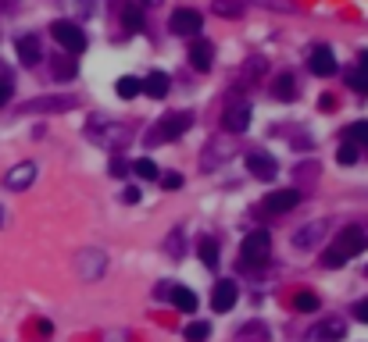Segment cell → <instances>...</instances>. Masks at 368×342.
Returning <instances> with one entry per match:
<instances>
[{
  "label": "cell",
  "instance_id": "1",
  "mask_svg": "<svg viewBox=\"0 0 368 342\" xmlns=\"http://www.w3.org/2000/svg\"><path fill=\"white\" fill-rule=\"evenodd\" d=\"M269 253H272V236L265 232V228H257V232H250L240 243V264L243 267H261L269 260Z\"/></svg>",
  "mask_w": 368,
  "mask_h": 342
},
{
  "label": "cell",
  "instance_id": "2",
  "mask_svg": "<svg viewBox=\"0 0 368 342\" xmlns=\"http://www.w3.org/2000/svg\"><path fill=\"white\" fill-rule=\"evenodd\" d=\"M193 125V114H186V110H176V114H168V118L161 122V125H154L150 129V136H147V146H161V143H168V139H179L186 129Z\"/></svg>",
  "mask_w": 368,
  "mask_h": 342
},
{
  "label": "cell",
  "instance_id": "3",
  "mask_svg": "<svg viewBox=\"0 0 368 342\" xmlns=\"http://www.w3.org/2000/svg\"><path fill=\"white\" fill-rule=\"evenodd\" d=\"M333 250H336L343 260L357 257L361 250H368V228H361V224H347V228H340V236L333 239Z\"/></svg>",
  "mask_w": 368,
  "mask_h": 342
},
{
  "label": "cell",
  "instance_id": "4",
  "mask_svg": "<svg viewBox=\"0 0 368 342\" xmlns=\"http://www.w3.org/2000/svg\"><path fill=\"white\" fill-rule=\"evenodd\" d=\"M129 129L125 125H115V122H108V118H93L90 122V139L97 143V146H122V143H129Z\"/></svg>",
  "mask_w": 368,
  "mask_h": 342
},
{
  "label": "cell",
  "instance_id": "5",
  "mask_svg": "<svg viewBox=\"0 0 368 342\" xmlns=\"http://www.w3.org/2000/svg\"><path fill=\"white\" fill-rule=\"evenodd\" d=\"M50 36H54L68 53H82V50H86V32H82L75 22H65V18L54 22V25H50Z\"/></svg>",
  "mask_w": 368,
  "mask_h": 342
},
{
  "label": "cell",
  "instance_id": "6",
  "mask_svg": "<svg viewBox=\"0 0 368 342\" xmlns=\"http://www.w3.org/2000/svg\"><path fill=\"white\" fill-rule=\"evenodd\" d=\"M247 171H254V179H261V182H272V179L279 175V164H276V157L265 153V150H250V153H247Z\"/></svg>",
  "mask_w": 368,
  "mask_h": 342
},
{
  "label": "cell",
  "instance_id": "7",
  "mask_svg": "<svg viewBox=\"0 0 368 342\" xmlns=\"http://www.w3.org/2000/svg\"><path fill=\"white\" fill-rule=\"evenodd\" d=\"M347 335V321L343 317H326L322 324L311 328V342H340Z\"/></svg>",
  "mask_w": 368,
  "mask_h": 342
},
{
  "label": "cell",
  "instance_id": "8",
  "mask_svg": "<svg viewBox=\"0 0 368 342\" xmlns=\"http://www.w3.org/2000/svg\"><path fill=\"white\" fill-rule=\"evenodd\" d=\"M168 25H172V32H179V36H197L200 25H204V18H200V11H193V8H179Z\"/></svg>",
  "mask_w": 368,
  "mask_h": 342
},
{
  "label": "cell",
  "instance_id": "9",
  "mask_svg": "<svg viewBox=\"0 0 368 342\" xmlns=\"http://www.w3.org/2000/svg\"><path fill=\"white\" fill-rule=\"evenodd\" d=\"M75 107V96H39V100H29L22 103V114H39V110H72Z\"/></svg>",
  "mask_w": 368,
  "mask_h": 342
},
{
  "label": "cell",
  "instance_id": "10",
  "mask_svg": "<svg viewBox=\"0 0 368 342\" xmlns=\"http://www.w3.org/2000/svg\"><path fill=\"white\" fill-rule=\"evenodd\" d=\"M307 65H311V72H314V75L329 79V75L336 72V53H333V46H314V50H311V57H307Z\"/></svg>",
  "mask_w": 368,
  "mask_h": 342
},
{
  "label": "cell",
  "instance_id": "11",
  "mask_svg": "<svg viewBox=\"0 0 368 342\" xmlns=\"http://www.w3.org/2000/svg\"><path fill=\"white\" fill-rule=\"evenodd\" d=\"M32 182H36V164H32V160L15 164V167L8 171V179H4V186H8V189H29Z\"/></svg>",
  "mask_w": 368,
  "mask_h": 342
},
{
  "label": "cell",
  "instance_id": "12",
  "mask_svg": "<svg viewBox=\"0 0 368 342\" xmlns=\"http://www.w3.org/2000/svg\"><path fill=\"white\" fill-rule=\"evenodd\" d=\"M297 203H300V193L297 189H276V193L265 196V210H272V214H286Z\"/></svg>",
  "mask_w": 368,
  "mask_h": 342
},
{
  "label": "cell",
  "instance_id": "13",
  "mask_svg": "<svg viewBox=\"0 0 368 342\" xmlns=\"http://www.w3.org/2000/svg\"><path fill=\"white\" fill-rule=\"evenodd\" d=\"M211 57H215V46L207 43V39H197V43L190 46V65H193L197 72H207V68H211Z\"/></svg>",
  "mask_w": 368,
  "mask_h": 342
},
{
  "label": "cell",
  "instance_id": "14",
  "mask_svg": "<svg viewBox=\"0 0 368 342\" xmlns=\"http://www.w3.org/2000/svg\"><path fill=\"white\" fill-rule=\"evenodd\" d=\"M326 236V221H311V224H304L300 232L293 236V246H300V250H311L314 243H319Z\"/></svg>",
  "mask_w": 368,
  "mask_h": 342
},
{
  "label": "cell",
  "instance_id": "15",
  "mask_svg": "<svg viewBox=\"0 0 368 342\" xmlns=\"http://www.w3.org/2000/svg\"><path fill=\"white\" fill-rule=\"evenodd\" d=\"M233 303H236V281H219L215 285V293H211V307L215 310H233Z\"/></svg>",
  "mask_w": 368,
  "mask_h": 342
},
{
  "label": "cell",
  "instance_id": "16",
  "mask_svg": "<svg viewBox=\"0 0 368 342\" xmlns=\"http://www.w3.org/2000/svg\"><path fill=\"white\" fill-rule=\"evenodd\" d=\"M15 50H18V57H22V65H25V68L39 65V57H43V50H39V39H36V36H22V39L15 43Z\"/></svg>",
  "mask_w": 368,
  "mask_h": 342
},
{
  "label": "cell",
  "instance_id": "17",
  "mask_svg": "<svg viewBox=\"0 0 368 342\" xmlns=\"http://www.w3.org/2000/svg\"><path fill=\"white\" fill-rule=\"evenodd\" d=\"M222 125H226V132H247V129H250V107L243 103V107H233V110H226Z\"/></svg>",
  "mask_w": 368,
  "mask_h": 342
},
{
  "label": "cell",
  "instance_id": "18",
  "mask_svg": "<svg viewBox=\"0 0 368 342\" xmlns=\"http://www.w3.org/2000/svg\"><path fill=\"white\" fill-rule=\"evenodd\" d=\"M168 75L165 72H150L147 79H143V93L147 96H154V100H161V96H168Z\"/></svg>",
  "mask_w": 368,
  "mask_h": 342
},
{
  "label": "cell",
  "instance_id": "19",
  "mask_svg": "<svg viewBox=\"0 0 368 342\" xmlns=\"http://www.w3.org/2000/svg\"><path fill=\"white\" fill-rule=\"evenodd\" d=\"M229 153H233V146H229V143H222V146H219V139H211V143H207V150H204L200 167H204V171H211V167H215V160L222 164V160H229Z\"/></svg>",
  "mask_w": 368,
  "mask_h": 342
},
{
  "label": "cell",
  "instance_id": "20",
  "mask_svg": "<svg viewBox=\"0 0 368 342\" xmlns=\"http://www.w3.org/2000/svg\"><path fill=\"white\" fill-rule=\"evenodd\" d=\"M168 300H172L183 314H193V310H197V293H193V289H186V285H172Z\"/></svg>",
  "mask_w": 368,
  "mask_h": 342
},
{
  "label": "cell",
  "instance_id": "21",
  "mask_svg": "<svg viewBox=\"0 0 368 342\" xmlns=\"http://www.w3.org/2000/svg\"><path fill=\"white\" fill-rule=\"evenodd\" d=\"M197 253H200L204 267H219V243H215L211 236H204V239L197 243Z\"/></svg>",
  "mask_w": 368,
  "mask_h": 342
},
{
  "label": "cell",
  "instance_id": "22",
  "mask_svg": "<svg viewBox=\"0 0 368 342\" xmlns=\"http://www.w3.org/2000/svg\"><path fill=\"white\" fill-rule=\"evenodd\" d=\"M115 93H118L122 100H133V96H140V93H143V82H140V79H133V75H122V79L115 82Z\"/></svg>",
  "mask_w": 368,
  "mask_h": 342
},
{
  "label": "cell",
  "instance_id": "23",
  "mask_svg": "<svg viewBox=\"0 0 368 342\" xmlns=\"http://www.w3.org/2000/svg\"><path fill=\"white\" fill-rule=\"evenodd\" d=\"M243 0H215V4H211V11L215 15H222V18H240L243 15Z\"/></svg>",
  "mask_w": 368,
  "mask_h": 342
},
{
  "label": "cell",
  "instance_id": "24",
  "mask_svg": "<svg viewBox=\"0 0 368 342\" xmlns=\"http://www.w3.org/2000/svg\"><path fill=\"white\" fill-rule=\"evenodd\" d=\"M272 96L283 100V103H290V100L297 96V89H293V75H279L276 86H272Z\"/></svg>",
  "mask_w": 368,
  "mask_h": 342
},
{
  "label": "cell",
  "instance_id": "25",
  "mask_svg": "<svg viewBox=\"0 0 368 342\" xmlns=\"http://www.w3.org/2000/svg\"><path fill=\"white\" fill-rule=\"evenodd\" d=\"M122 25H125L129 32H140V29H143V11H140L136 4H125V8H122Z\"/></svg>",
  "mask_w": 368,
  "mask_h": 342
},
{
  "label": "cell",
  "instance_id": "26",
  "mask_svg": "<svg viewBox=\"0 0 368 342\" xmlns=\"http://www.w3.org/2000/svg\"><path fill=\"white\" fill-rule=\"evenodd\" d=\"M343 143H354V146L368 143V122H354V125H347V129H343Z\"/></svg>",
  "mask_w": 368,
  "mask_h": 342
},
{
  "label": "cell",
  "instance_id": "27",
  "mask_svg": "<svg viewBox=\"0 0 368 342\" xmlns=\"http://www.w3.org/2000/svg\"><path fill=\"white\" fill-rule=\"evenodd\" d=\"M75 57H54V75L61 79V82H68V79H75Z\"/></svg>",
  "mask_w": 368,
  "mask_h": 342
},
{
  "label": "cell",
  "instance_id": "28",
  "mask_svg": "<svg viewBox=\"0 0 368 342\" xmlns=\"http://www.w3.org/2000/svg\"><path fill=\"white\" fill-rule=\"evenodd\" d=\"M183 335H186V342H204L207 335H211V324H207V321H190Z\"/></svg>",
  "mask_w": 368,
  "mask_h": 342
},
{
  "label": "cell",
  "instance_id": "29",
  "mask_svg": "<svg viewBox=\"0 0 368 342\" xmlns=\"http://www.w3.org/2000/svg\"><path fill=\"white\" fill-rule=\"evenodd\" d=\"M247 4V0H243ZM250 4H257V8H269V11H283V15H293L297 11V4L293 0H250Z\"/></svg>",
  "mask_w": 368,
  "mask_h": 342
},
{
  "label": "cell",
  "instance_id": "30",
  "mask_svg": "<svg viewBox=\"0 0 368 342\" xmlns=\"http://www.w3.org/2000/svg\"><path fill=\"white\" fill-rule=\"evenodd\" d=\"M165 250L172 253V260H179V257H183V228H172V236L165 239Z\"/></svg>",
  "mask_w": 368,
  "mask_h": 342
},
{
  "label": "cell",
  "instance_id": "31",
  "mask_svg": "<svg viewBox=\"0 0 368 342\" xmlns=\"http://www.w3.org/2000/svg\"><path fill=\"white\" fill-rule=\"evenodd\" d=\"M133 171H136L140 179H157V164H154L150 157H140V160L133 164Z\"/></svg>",
  "mask_w": 368,
  "mask_h": 342
},
{
  "label": "cell",
  "instance_id": "32",
  "mask_svg": "<svg viewBox=\"0 0 368 342\" xmlns=\"http://www.w3.org/2000/svg\"><path fill=\"white\" fill-rule=\"evenodd\" d=\"M347 86H350L354 93L368 96V75H364V72H347Z\"/></svg>",
  "mask_w": 368,
  "mask_h": 342
},
{
  "label": "cell",
  "instance_id": "33",
  "mask_svg": "<svg viewBox=\"0 0 368 342\" xmlns=\"http://www.w3.org/2000/svg\"><path fill=\"white\" fill-rule=\"evenodd\" d=\"M293 307L297 310H319V296H314V293H297L293 296Z\"/></svg>",
  "mask_w": 368,
  "mask_h": 342
},
{
  "label": "cell",
  "instance_id": "34",
  "mask_svg": "<svg viewBox=\"0 0 368 342\" xmlns=\"http://www.w3.org/2000/svg\"><path fill=\"white\" fill-rule=\"evenodd\" d=\"M336 160H340V164H354V160H357V146H354V143H343V146L336 150Z\"/></svg>",
  "mask_w": 368,
  "mask_h": 342
},
{
  "label": "cell",
  "instance_id": "35",
  "mask_svg": "<svg viewBox=\"0 0 368 342\" xmlns=\"http://www.w3.org/2000/svg\"><path fill=\"white\" fill-rule=\"evenodd\" d=\"M343 264H347V260H343V257H340V253H336L333 246H329V250L322 253V267H329V271H336V267H343Z\"/></svg>",
  "mask_w": 368,
  "mask_h": 342
},
{
  "label": "cell",
  "instance_id": "36",
  "mask_svg": "<svg viewBox=\"0 0 368 342\" xmlns=\"http://www.w3.org/2000/svg\"><path fill=\"white\" fill-rule=\"evenodd\" d=\"M129 171H133V167H129V160H125V157H115V160H111V175H115V179H125Z\"/></svg>",
  "mask_w": 368,
  "mask_h": 342
},
{
  "label": "cell",
  "instance_id": "37",
  "mask_svg": "<svg viewBox=\"0 0 368 342\" xmlns=\"http://www.w3.org/2000/svg\"><path fill=\"white\" fill-rule=\"evenodd\" d=\"M161 186L165 189H179L183 186V175H179V171H168V175H161Z\"/></svg>",
  "mask_w": 368,
  "mask_h": 342
},
{
  "label": "cell",
  "instance_id": "38",
  "mask_svg": "<svg viewBox=\"0 0 368 342\" xmlns=\"http://www.w3.org/2000/svg\"><path fill=\"white\" fill-rule=\"evenodd\" d=\"M8 100H11V82H8V79H0V107H4Z\"/></svg>",
  "mask_w": 368,
  "mask_h": 342
},
{
  "label": "cell",
  "instance_id": "39",
  "mask_svg": "<svg viewBox=\"0 0 368 342\" xmlns=\"http://www.w3.org/2000/svg\"><path fill=\"white\" fill-rule=\"evenodd\" d=\"M122 200H125V203H140V189H136V186H129V189L122 193Z\"/></svg>",
  "mask_w": 368,
  "mask_h": 342
},
{
  "label": "cell",
  "instance_id": "40",
  "mask_svg": "<svg viewBox=\"0 0 368 342\" xmlns=\"http://www.w3.org/2000/svg\"><path fill=\"white\" fill-rule=\"evenodd\" d=\"M354 314H357V321H364V324H368V300H361V303L354 307Z\"/></svg>",
  "mask_w": 368,
  "mask_h": 342
},
{
  "label": "cell",
  "instance_id": "41",
  "mask_svg": "<svg viewBox=\"0 0 368 342\" xmlns=\"http://www.w3.org/2000/svg\"><path fill=\"white\" fill-rule=\"evenodd\" d=\"M357 65H361V72L368 75V50H361V53H357Z\"/></svg>",
  "mask_w": 368,
  "mask_h": 342
},
{
  "label": "cell",
  "instance_id": "42",
  "mask_svg": "<svg viewBox=\"0 0 368 342\" xmlns=\"http://www.w3.org/2000/svg\"><path fill=\"white\" fill-rule=\"evenodd\" d=\"M140 4H147V8H154V4H161V0H140Z\"/></svg>",
  "mask_w": 368,
  "mask_h": 342
},
{
  "label": "cell",
  "instance_id": "43",
  "mask_svg": "<svg viewBox=\"0 0 368 342\" xmlns=\"http://www.w3.org/2000/svg\"><path fill=\"white\" fill-rule=\"evenodd\" d=\"M0 221H4V210H0Z\"/></svg>",
  "mask_w": 368,
  "mask_h": 342
}]
</instances>
